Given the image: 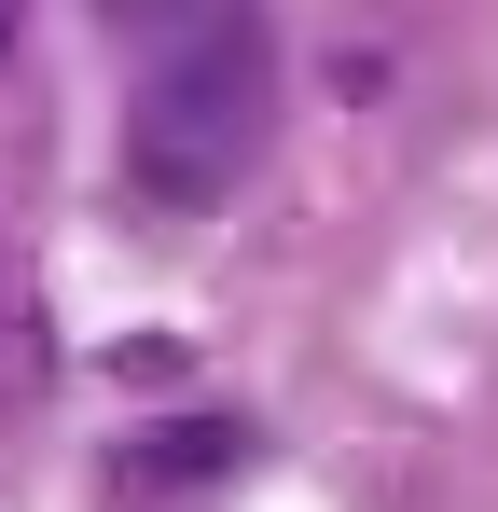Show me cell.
Returning <instances> with one entry per match:
<instances>
[{
  "instance_id": "6da1fadb",
  "label": "cell",
  "mask_w": 498,
  "mask_h": 512,
  "mask_svg": "<svg viewBox=\"0 0 498 512\" xmlns=\"http://www.w3.org/2000/svg\"><path fill=\"white\" fill-rule=\"evenodd\" d=\"M263 111H277V42L249 0H180V28L153 42V70L125 97V180L153 208H222L263 153Z\"/></svg>"
},
{
  "instance_id": "7a4b0ae2",
  "label": "cell",
  "mask_w": 498,
  "mask_h": 512,
  "mask_svg": "<svg viewBox=\"0 0 498 512\" xmlns=\"http://www.w3.org/2000/svg\"><path fill=\"white\" fill-rule=\"evenodd\" d=\"M236 457H249L236 416H180V429H153V443L125 457V499H194V485H222Z\"/></svg>"
},
{
  "instance_id": "3957f363",
  "label": "cell",
  "mask_w": 498,
  "mask_h": 512,
  "mask_svg": "<svg viewBox=\"0 0 498 512\" xmlns=\"http://www.w3.org/2000/svg\"><path fill=\"white\" fill-rule=\"evenodd\" d=\"M14 28H28V0H0V56H14Z\"/></svg>"
},
{
  "instance_id": "277c9868",
  "label": "cell",
  "mask_w": 498,
  "mask_h": 512,
  "mask_svg": "<svg viewBox=\"0 0 498 512\" xmlns=\"http://www.w3.org/2000/svg\"><path fill=\"white\" fill-rule=\"evenodd\" d=\"M97 14H153V0H97Z\"/></svg>"
}]
</instances>
